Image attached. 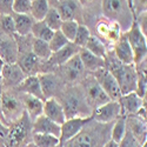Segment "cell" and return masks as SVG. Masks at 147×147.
Returning a JSON list of instances; mask_svg holds the SVG:
<instances>
[{
	"label": "cell",
	"instance_id": "cell-41",
	"mask_svg": "<svg viewBox=\"0 0 147 147\" xmlns=\"http://www.w3.org/2000/svg\"><path fill=\"white\" fill-rule=\"evenodd\" d=\"M119 147H141V144H139L138 140L129 133V131L126 129L125 137L119 142Z\"/></svg>",
	"mask_w": 147,
	"mask_h": 147
},
{
	"label": "cell",
	"instance_id": "cell-47",
	"mask_svg": "<svg viewBox=\"0 0 147 147\" xmlns=\"http://www.w3.org/2000/svg\"><path fill=\"white\" fill-rule=\"evenodd\" d=\"M104 147H119V144H117V142L113 141V140H109V141H107V142L104 145Z\"/></svg>",
	"mask_w": 147,
	"mask_h": 147
},
{
	"label": "cell",
	"instance_id": "cell-22",
	"mask_svg": "<svg viewBox=\"0 0 147 147\" xmlns=\"http://www.w3.org/2000/svg\"><path fill=\"white\" fill-rule=\"evenodd\" d=\"M18 88L24 94H28V95H32L35 98H39L41 100H45L38 76H27L21 81Z\"/></svg>",
	"mask_w": 147,
	"mask_h": 147
},
{
	"label": "cell",
	"instance_id": "cell-26",
	"mask_svg": "<svg viewBox=\"0 0 147 147\" xmlns=\"http://www.w3.org/2000/svg\"><path fill=\"white\" fill-rule=\"evenodd\" d=\"M14 21V30H16V34L20 35V36H26L28 34H31V30L34 24L33 18L30 14H12Z\"/></svg>",
	"mask_w": 147,
	"mask_h": 147
},
{
	"label": "cell",
	"instance_id": "cell-21",
	"mask_svg": "<svg viewBox=\"0 0 147 147\" xmlns=\"http://www.w3.org/2000/svg\"><path fill=\"white\" fill-rule=\"evenodd\" d=\"M44 101L45 100H41L39 98H35V96L22 93V101L21 102L24 105V108H25V112L27 113L28 118L32 121L42 114Z\"/></svg>",
	"mask_w": 147,
	"mask_h": 147
},
{
	"label": "cell",
	"instance_id": "cell-29",
	"mask_svg": "<svg viewBox=\"0 0 147 147\" xmlns=\"http://www.w3.org/2000/svg\"><path fill=\"white\" fill-rule=\"evenodd\" d=\"M53 31L48 27L46 24L44 22V20L41 21H34L32 30H31V34L33 35L34 39H39V40H44V41H50L52 35H53Z\"/></svg>",
	"mask_w": 147,
	"mask_h": 147
},
{
	"label": "cell",
	"instance_id": "cell-16",
	"mask_svg": "<svg viewBox=\"0 0 147 147\" xmlns=\"http://www.w3.org/2000/svg\"><path fill=\"white\" fill-rule=\"evenodd\" d=\"M17 64L26 76H38L41 73L40 59L32 51L24 53L22 55H18Z\"/></svg>",
	"mask_w": 147,
	"mask_h": 147
},
{
	"label": "cell",
	"instance_id": "cell-54",
	"mask_svg": "<svg viewBox=\"0 0 147 147\" xmlns=\"http://www.w3.org/2000/svg\"><path fill=\"white\" fill-rule=\"evenodd\" d=\"M0 147H6V145L5 144H0Z\"/></svg>",
	"mask_w": 147,
	"mask_h": 147
},
{
	"label": "cell",
	"instance_id": "cell-30",
	"mask_svg": "<svg viewBox=\"0 0 147 147\" xmlns=\"http://www.w3.org/2000/svg\"><path fill=\"white\" fill-rule=\"evenodd\" d=\"M31 142L36 147H58L60 145L59 138L42 133H32Z\"/></svg>",
	"mask_w": 147,
	"mask_h": 147
},
{
	"label": "cell",
	"instance_id": "cell-9",
	"mask_svg": "<svg viewBox=\"0 0 147 147\" xmlns=\"http://www.w3.org/2000/svg\"><path fill=\"white\" fill-rule=\"evenodd\" d=\"M19 55V46L14 35L0 32V58L5 64H16Z\"/></svg>",
	"mask_w": 147,
	"mask_h": 147
},
{
	"label": "cell",
	"instance_id": "cell-11",
	"mask_svg": "<svg viewBox=\"0 0 147 147\" xmlns=\"http://www.w3.org/2000/svg\"><path fill=\"white\" fill-rule=\"evenodd\" d=\"M0 77H1L4 87H18L27 76L16 63L5 64L1 69V73H0Z\"/></svg>",
	"mask_w": 147,
	"mask_h": 147
},
{
	"label": "cell",
	"instance_id": "cell-8",
	"mask_svg": "<svg viewBox=\"0 0 147 147\" xmlns=\"http://www.w3.org/2000/svg\"><path fill=\"white\" fill-rule=\"evenodd\" d=\"M91 117L96 122H100V124H108V122L117 120L118 118L121 117V108L119 101L109 100L106 104L96 107L95 109H93V113Z\"/></svg>",
	"mask_w": 147,
	"mask_h": 147
},
{
	"label": "cell",
	"instance_id": "cell-5",
	"mask_svg": "<svg viewBox=\"0 0 147 147\" xmlns=\"http://www.w3.org/2000/svg\"><path fill=\"white\" fill-rule=\"evenodd\" d=\"M82 86H84L85 101L87 102L88 107H93V109H95L96 107L109 101V98L99 86V84L96 82L93 76L85 79L82 82Z\"/></svg>",
	"mask_w": 147,
	"mask_h": 147
},
{
	"label": "cell",
	"instance_id": "cell-6",
	"mask_svg": "<svg viewBox=\"0 0 147 147\" xmlns=\"http://www.w3.org/2000/svg\"><path fill=\"white\" fill-rule=\"evenodd\" d=\"M93 78L99 84V86L102 88V91L107 94L109 100L118 101L121 96V92L119 88V85L115 80V78L112 76V73L108 69L99 68L93 72Z\"/></svg>",
	"mask_w": 147,
	"mask_h": 147
},
{
	"label": "cell",
	"instance_id": "cell-2",
	"mask_svg": "<svg viewBox=\"0 0 147 147\" xmlns=\"http://www.w3.org/2000/svg\"><path fill=\"white\" fill-rule=\"evenodd\" d=\"M32 138V120L25 112L20 119L8 126V132L5 139L6 147H25Z\"/></svg>",
	"mask_w": 147,
	"mask_h": 147
},
{
	"label": "cell",
	"instance_id": "cell-13",
	"mask_svg": "<svg viewBox=\"0 0 147 147\" xmlns=\"http://www.w3.org/2000/svg\"><path fill=\"white\" fill-rule=\"evenodd\" d=\"M129 9L127 0H102V12L106 19L117 21L125 17L126 11Z\"/></svg>",
	"mask_w": 147,
	"mask_h": 147
},
{
	"label": "cell",
	"instance_id": "cell-27",
	"mask_svg": "<svg viewBox=\"0 0 147 147\" xmlns=\"http://www.w3.org/2000/svg\"><path fill=\"white\" fill-rule=\"evenodd\" d=\"M85 50H87L90 53L99 57V58H102L105 59V57L107 55V51H106V46L104 44V41L98 38L96 35H93L91 34L88 41L86 42V45H85Z\"/></svg>",
	"mask_w": 147,
	"mask_h": 147
},
{
	"label": "cell",
	"instance_id": "cell-51",
	"mask_svg": "<svg viewBox=\"0 0 147 147\" xmlns=\"http://www.w3.org/2000/svg\"><path fill=\"white\" fill-rule=\"evenodd\" d=\"M4 65H5V63H4V61H3V59H1V58H0V73H1V69H3Z\"/></svg>",
	"mask_w": 147,
	"mask_h": 147
},
{
	"label": "cell",
	"instance_id": "cell-32",
	"mask_svg": "<svg viewBox=\"0 0 147 147\" xmlns=\"http://www.w3.org/2000/svg\"><path fill=\"white\" fill-rule=\"evenodd\" d=\"M31 51L40 60H48L52 55V51H51L48 42L44 41V40H39V39H34L33 40Z\"/></svg>",
	"mask_w": 147,
	"mask_h": 147
},
{
	"label": "cell",
	"instance_id": "cell-23",
	"mask_svg": "<svg viewBox=\"0 0 147 147\" xmlns=\"http://www.w3.org/2000/svg\"><path fill=\"white\" fill-rule=\"evenodd\" d=\"M80 51V47H78L74 42H68L66 46H64L63 48H60L59 51L52 53L51 58L48 60H52L53 64H57L59 66H63L65 63L73 58L74 55H77Z\"/></svg>",
	"mask_w": 147,
	"mask_h": 147
},
{
	"label": "cell",
	"instance_id": "cell-10",
	"mask_svg": "<svg viewBox=\"0 0 147 147\" xmlns=\"http://www.w3.org/2000/svg\"><path fill=\"white\" fill-rule=\"evenodd\" d=\"M84 101L85 100H82L77 94H73V93L67 94L64 98V102L61 104L64 108L66 119L77 118V117H91L86 113V109L88 107L84 105Z\"/></svg>",
	"mask_w": 147,
	"mask_h": 147
},
{
	"label": "cell",
	"instance_id": "cell-39",
	"mask_svg": "<svg viewBox=\"0 0 147 147\" xmlns=\"http://www.w3.org/2000/svg\"><path fill=\"white\" fill-rule=\"evenodd\" d=\"M0 32L8 34V35H14V21L12 16H0Z\"/></svg>",
	"mask_w": 147,
	"mask_h": 147
},
{
	"label": "cell",
	"instance_id": "cell-31",
	"mask_svg": "<svg viewBox=\"0 0 147 147\" xmlns=\"http://www.w3.org/2000/svg\"><path fill=\"white\" fill-rule=\"evenodd\" d=\"M58 13L60 14L63 21L65 20H74L76 12H77V4L72 0H65L61 1L57 8Z\"/></svg>",
	"mask_w": 147,
	"mask_h": 147
},
{
	"label": "cell",
	"instance_id": "cell-19",
	"mask_svg": "<svg viewBox=\"0 0 147 147\" xmlns=\"http://www.w3.org/2000/svg\"><path fill=\"white\" fill-rule=\"evenodd\" d=\"M41 91L45 99L48 98H55V94L60 88V80L53 73H40L38 74Z\"/></svg>",
	"mask_w": 147,
	"mask_h": 147
},
{
	"label": "cell",
	"instance_id": "cell-42",
	"mask_svg": "<svg viewBox=\"0 0 147 147\" xmlns=\"http://www.w3.org/2000/svg\"><path fill=\"white\" fill-rule=\"evenodd\" d=\"M134 20H136L137 25L139 26L140 31L147 35V12H141V13H139L137 16V18H134Z\"/></svg>",
	"mask_w": 147,
	"mask_h": 147
},
{
	"label": "cell",
	"instance_id": "cell-14",
	"mask_svg": "<svg viewBox=\"0 0 147 147\" xmlns=\"http://www.w3.org/2000/svg\"><path fill=\"white\" fill-rule=\"evenodd\" d=\"M96 32L101 38L114 45L121 35L120 24L109 19H101L96 24Z\"/></svg>",
	"mask_w": 147,
	"mask_h": 147
},
{
	"label": "cell",
	"instance_id": "cell-15",
	"mask_svg": "<svg viewBox=\"0 0 147 147\" xmlns=\"http://www.w3.org/2000/svg\"><path fill=\"white\" fill-rule=\"evenodd\" d=\"M42 114L58 125H63L66 120V115L64 112L63 105H61V102L57 98H48V99H45Z\"/></svg>",
	"mask_w": 147,
	"mask_h": 147
},
{
	"label": "cell",
	"instance_id": "cell-43",
	"mask_svg": "<svg viewBox=\"0 0 147 147\" xmlns=\"http://www.w3.org/2000/svg\"><path fill=\"white\" fill-rule=\"evenodd\" d=\"M13 0H0V16H12L13 14Z\"/></svg>",
	"mask_w": 147,
	"mask_h": 147
},
{
	"label": "cell",
	"instance_id": "cell-4",
	"mask_svg": "<svg viewBox=\"0 0 147 147\" xmlns=\"http://www.w3.org/2000/svg\"><path fill=\"white\" fill-rule=\"evenodd\" d=\"M0 102H1V112L4 119L8 126L18 119H20L22 114L25 113V108H24L22 102L17 96L12 95L8 92H3L1 96H0Z\"/></svg>",
	"mask_w": 147,
	"mask_h": 147
},
{
	"label": "cell",
	"instance_id": "cell-40",
	"mask_svg": "<svg viewBox=\"0 0 147 147\" xmlns=\"http://www.w3.org/2000/svg\"><path fill=\"white\" fill-rule=\"evenodd\" d=\"M32 0H13L12 9L16 14H30Z\"/></svg>",
	"mask_w": 147,
	"mask_h": 147
},
{
	"label": "cell",
	"instance_id": "cell-49",
	"mask_svg": "<svg viewBox=\"0 0 147 147\" xmlns=\"http://www.w3.org/2000/svg\"><path fill=\"white\" fill-rule=\"evenodd\" d=\"M0 120H1V122L5 125V126H7L8 127V125H7V122L5 121V119H4V115H3V112H1V102H0Z\"/></svg>",
	"mask_w": 147,
	"mask_h": 147
},
{
	"label": "cell",
	"instance_id": "cell-53",
	"mask_svg": "<svg viewBox=\"0 0 147 147\" xmlns=\"http://www.w3.org/2000/svg\"><path fill=\"white\" fill-rule=\"evenodd\" d=\"M141 147H147V141H146L145 144H142V145H141Z\"/></svg>",
	"mask_w": 147,
	"mask_h": 147
},
{
	"label": "cell",
	"instance_id": "cell-1",
	"mask_svg": "<svg viewBox=\"0 0 147 147\" xmlns=\"http://www.w3.org/2000/svg\"><path fill=\"white\" fill-rule=\"evenodd\" d=\"M105 68L112 73L115 78L121 95L136 92L137 88V72L134 65H124L114 57V54L105 57Z\"/></svg>",
	"mask_w": 147,
	"mask_h": 147
},
{
	"label": "cell",
	"instance_id": "cell-20",
	"mask_svg": "<svg viewBox=\"0 0 147 147\" xmlns=\"http://www.w3.org/2000/svg\"><path fill=\"white\" fill-rule=\"evenodd\" d=\"M126 127L129 133L138 140L139 144H145L147 141V127L146 121L141 120L137 115H128L126 117Z\"/></svg>",
	"mask_w": 147,
	"mask_h": 147
},
{
	"label": "cell",
	"instance_id": "cell-24",
	"mask_svg": "<svg viewBox=\"0 0 147 147\" xmlns=\"http://www.w3.org/2000/svg\"><path fill=\"white\" fill-rule=\"evenodd\" d=\"M63 69H64V74L66 77V79L68 81H76L78 80L84 73V66L80 60L79 54L74 55L73 58H71L67 63H65L63 65Z\"/></svg>",
	"mask_w": 147,
	"mask_h": 147
},
{
	"label": "cell",
	"instance_id": "cell-52",
	"mask_svg": "<svg viewBox=\"0 0 147 147\" xmlns=\"http://www.w3.org/2000/svg\"><path fill=\"white\" fill-rule=\"evenodd\" d=\"M25 147H36V146H34V145H33L32 142H28V144H27V145H26Z\"/></svg>",
	"mask_w": 147,
	"mask_h": 147
},
{
	"label": "cell",
	"instance_id": "cell-44",
	"mask_svg": "<svg viewBox=\"0 0 147 147\" xmlns=\"http://www.w3.org/2000/svg\"><path fill=\"white\" fill-rule=\"evenodd\" d=\"M146 5H147V0H132V12L136 13H141V12L146 11Z\"/></svg>",
	"mask_w": 147,
	"mask_h": 147
},
{
	"label": "cell",
	"instance_id": "cell-18",
	"mask_svg": "<svg viewBox=\"0 0 147 147\" xmlns=\"http://www.w3.org/2000/svg\"><path fill=\"white\" fill-rule=\"evenodd\" d=\"M32 133H42V134H51L57 138H60L61 127L55 124L52 120L46 118L44 114L38 117L32 121Z\"/></svg>",
	"mask_w": 147,
	"mask_h": 147
},
{
	"label": "cell",
	"instance_id": "cell-34",
	"mask_svg": "<svg viewBox=\"0 0 147 147\" xmlns=\"http://www.w3.org/2000/svg\"><path fill=\"white\" fill-rule=\"evenodd\" d=\"M44 22L53 32H55V31L60 30V26H61V24H63V19H61V17L58 13V11H57L55 7H50L47 14L44 18Z\"/></svg>",
	"mask_w": 147,
	"mask_h": 147
},
{
	"label": "cell",
	"instance_id": "cell-36",
	"mask_svg": "<svg viewBox=\"0 0 147 147\" xmlns=\"http://www.w3.org/2000/svg\"><path fill=\"white\" fill-rule=\"evenodd\" d=\"M68 142L71 144V147H94L93 137L90 133H85L82 131Z\"/></svg>",
	"mask_w": 147,
	"mask_h": 147
},
{
	"label": "cell",
	"instance_id": "cell-37",
	"mask_svg": "<svg viewBox=\"0 0 147 147\" xmlns=\"http://www.w3.org/2000/svg\"><path fill=\"white\" fill-rule=\"evenodd\" d=\"M68 42L69 41L65 38V35L63 33H61L60 31H55L53 33V35H52L51 40L48 41V45H50V48H51L52 53H54V52L59 51L60 48H63L64 46H66Z\"/></svg>",
	"mask_w": 147,
	"mask_h": 147
},
{
	"label": "cell",
	"instance_id": "cell-50",
	"mask_svg": "<svg viewBox=\"0 0 147 147\" xmlns=\"http://www.w3.org/2000/svg\"><path fill=\"white\" fill-rule=\"evenodd\" d=\"M4 92V85H3V80H1V77H0V96H1Z\"/></svg>",
	"mask_w": 147,
	"mask_h": 147
},
{
	"label": "cell",
	"instance_id": "cell-12",
	"mask_svg": "<svg viewBox=\"0 0 147 147\" xmlns=\"http://www.w3.org/2000/svg\"><path fill=\"white\" fill-rule=\"evenodd\" d=\"M118 101L121 108V115L124 117L134 115L140 107L146 106V98L142 99L136 92H131L121 95Z\"/></svg>",
	"mask_w": 147,
	"mask_h": 147
},
{
	"label": "cell",
	"instance_id": "cell-38",
	"mask_svg": "<svg viewBox=\"0 0 147 147\" xmlns=\"http://www.w3.org/2000/svg\"><path fill=\"white\" fill-rule=\"evenodd\" d=\"M90 36H91L90 30H88L86 26H84V25H79L78 31H77V34H76V36H74V40H73V42H74L78 47L84 48L85 45H86V42L88 41Z\"/></svg>",
	"mask_w": 147,
	"mask_h": 147
},
{
	"label": "cell",
	"instance_id": "cell-25",
	"mask_svg": "<svg viewBox=\"0 0 147 147\" xmlns=\"http://www.w3.org/2000/svg\"><path fill=\"white\" fill-rule=\"evenodd\" d=\"M78 54L80 57V60L82 63L84 68L92 72V73L94 71H96V69L105 67V59L99 58V57L90 53L87 50H85V48H80V51H79Z\"/></svg>",
	"mask_w": 147,
	"mask_h": 147
},
{
	"label": "cell",
	"instance_id": "cell-17",
	"mask_svg": "<svg viewBox=\"0 0 147 147\" xmlns=\"http://www.w3.org/2000/svg\"><path fill=\"white\" fill-rule=\"evenodd\" d=\"M114 57L124 65H134V53L127 41L126 34H121L119 40L114 44Z\"/></svg>",
	"mask_w": 147,
	"mask_h": 147
},
{
	"label": "cell",
	"instance_id": "cell-46",
	"mask_svg": "<svg viewBox=\"0 0 147 147\" xmlns=\"http://www.w3.org/2000/svg\"><path fill=\"white\" fill-rule=\"evenodd\" d=\"M134 115H137L138 118H140L141 120H144V121H146V106H142V107H140L139 109H138V112L134 114Z\"/></svg>",
	"mask_w": 147,
	"mask_h": 147
},
{
	"label": "cell",
	"instance_id": "cell-3",
	"mask_svg": "<svg viewBox=\"0 0 147 147\" xmlns=\"http://www.w3.org/2000/svg\"><path fill=\"white\" fill-rule=\"evenodd\" d=\"M127 41L134 53V65L146 59L147 54V39L146 35L140 31L136 20L133 19L128 31L125 33Z\"/></svg>",
	"mask_w": 147,
	"mask_h": 147
},
{
	"label": "cell",
	"instance_id": "cell-45",
	"mask_svg": "<svg viewBox=\"0 0 147 147\" xmlns=\"http://www.w3.org/2000/svg\"><path fill=\"white\" fill-rule=\"evenodd\" d=\"M7 132H8V127L5 126L3 122H1V120H0V144H4L5 142Z\"/></svg>",
	"mask_w": 147,
	"mask_h": 147
},
{
	"label": "cell",
	"instance_id": "cell-48",
	"mask_svg": "<svg viewBox=\"0 0 147 147\" xmlns=\"http://www.w3.org/2000/svg\"><path fill=\"white\" fill-rule=\"evenodd\" d=\"M79 1V4L81 5V6H87V5H90L93 0H78Z\"/></svg>",
	"mask_w": 147,
	"mask_h": 147
},
{
	"label": "cell",
	"instance_id": "cell-7",
	"mask_svg": "<svg viewBox=\"0 0 147 147\" xmlns=\"http://www.w3.org/2000/svg\"><path fill=\"white\" fill-rule=\"evenodd\" d=\"M92 117H77V118H71L66 119L61 127V133H60V144H65L72 140L76 136L82 131L84 126L88 124L91 121Z\"/></svg>",
	"mask_w": 147,
	"mask_h": 147
},
{
	"label": "cell",
	"instance_id": "cell-33",
	"mask_svg": "<svg viewBox=\"0 0 147 147\" xmlns=\"http://www.w3.org/2000/svg\"><path fill=\"white\" fill-rule=\"evenodd\" d=\"M126 117L121 115L120 118H118L113 125L112 128V133H111V140L115 141L117 144H119L122 138L125 137V133H126Z\"/></svg>",
	"mask_w": 147,
	"mask_h": 147
},
{
	"label": "cell",
	"instance_id": "cell-35",
	"mask_svg": "<svg viewBox=\"0 0 147 147\" xmlns=\"http://www.w3.org/2000/svg\"><path fill=\"white\" fill-rule=\"evenodd\" d=\"M78 27H79V24L76 20H65L61 24L59 31L65 35V38L69 42H73L74 36L77 34V31H78Z\"/></svg>",
	"mask_w": 147,
	"mask_h": 147
},
{
	"label": "cell",
	"instance_id": "cell-28",
	"mask_svg": "<svg viewBox=\"0 0 147 147\" xmlns=\"http://www.w3.org/2000/svg\"><path fill=\"white\" fill-rule=\"evenodd\" d=\"M50 7L51 6L48 4V0H32L30 16L33 18L34 21H41L47 14Z\"/></svg>",
	"mask_w": 147,
	"mask_h": 147
}]
</instances>
